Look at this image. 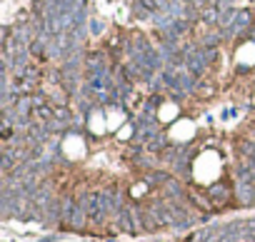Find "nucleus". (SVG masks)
Segmentation results:
<instances>
[{"instance_id":"f257e3e1","label":"nucleus","mask_w":255,"mask_h":242,"mask_svg":"<svg viewBox=\"0 0 255 242\" xmlns=\"http://www.w3.org/2000/svg\"><path fill=\"white\" fill-rule=\"evenodd\" d=\"M253 197H255V190H253V185L243 182V185L238 187V200H240V205H250V202H255Z\"/></svg>"}]
</instances>
